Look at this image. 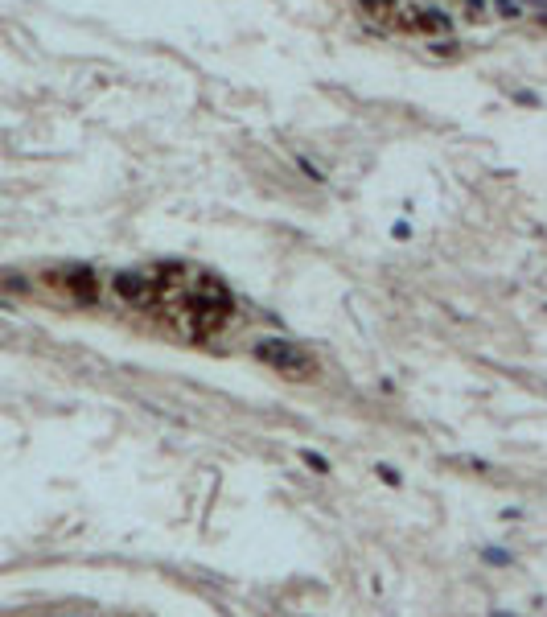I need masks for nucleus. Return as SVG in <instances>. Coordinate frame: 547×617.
<instances>
[{
  "instance_id": "obj_1",
  "label": "nucleus",
  "mask_w": 547,
  "mask_h": 617,
  "mask_svg": "<svg viewBox=\"0 0 547 617\" xmlns=\"http://www.w3.org/2000/svg\"><path fill=\"white\" fill-rule=\"evenodd\" d=\"M255 354H259L264 363H272L276 370H288V375H305V370L313 367L305 350L288 346V342H276V338H268V342H259V346H255Z\"/></svg>"
},
{
  "instance_id": "obj_3",
  "label": "nucleus",
  "mask_w": 547,
  "mask_h": 617,
  "mask_svg": "<svg viewBox=\"0 0 547 617\" xmlns=\"http://www.w3.org/2000/svg\"><path fill=\"white\" fill-rule=\"evenodd\" d=\"M465 9H469V17H486V13H489V0H465Z\"/></svg>"
},
{
  "instance_id": "obj_2",
  "label": "nucleus",
  "mask_w": 547,
  "mask_h": 617,
  "mask_svg": "<svg viewBox=\"0 0 547 617\" xmlns=\"http://www.w3.org/2000/svg\"><path fill=\"white\" fill-rule=\"evenodd\" d=\"M489 13L502 21H523L531 17V4L527 0H489Z\"/></svg>"
}]
</instances>
